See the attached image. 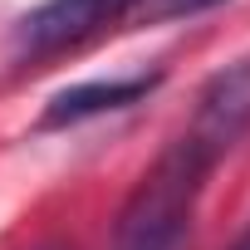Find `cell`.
I'll return each mask as SVG.
<instances>
[{
  "instance_id": "1",
  "label": "cell",
  "mask_w": 250,
  "mask_h": 250,
  "mask_svg": "<svg viewBox=\"0 0 250 250\" xmlns=\"http://www.w3.org/2000/svg\"><path fill=\"white\" fill-rule=\"evenodd\" d=\"M206 177H211V162L177 138L157 157V167L138 182L128 206L118 211L113 250H187L191 245V211H196Z\"/></svg>"
},
{
  "instance_id": "2",
  "label": "cell",
  "mask_w": 250,
  "mask_h": 250,
  "mask_svg": "<svg viewBox=\"0 0 250 250\" xmlns=\"http://www.w3.org/2000/svg\"><path fill=\"white\" fill-rule=\"evenodd\" d=\"M138 0H44L40 10H30L15 25V59H49L64 54L83 40H93L98 30H108L113 20H123Z\"/></svg>"
},
{
  "instance_id": "3",
  "label": "cell",
  "mask_w": 250,
  "mask_h": 250,
  "mask_svg": "<svg viewBox=\"0 0 250 250\" xmlns=\"http://www.w3.org/2000/svg\"><path fill=\"white\" fill-rule=\"evenodd\" d=\"M245 133H250V59L221 69L201 88L196 113H191V123L182 128V143L216 167Z\"/></svg>"
},
{
  "instance_id": "4",
  "label": "cell",
  "mask_w": 250,
  "mask_h": 250,
  "mask_svg": "<svg viewBox=\"0 0 250 250\" xmlns=\"http://www.w3.org/2000/svg\"><path fill=\"white\" fill-rule=\"evenodd\" d=\"M157 88V74L147 79H118V83H79V88H64L44 118H40V128H69V123H83L93 113H113V108H128L138 98H147Z\"/></svg>"
},
{
  "instance_id": "5",
  "label": "cell",
  "mask_w": 250,
  "mask_h": 250,
  "mask_svg": "<svg viewBox=\"0 0 250 250\" xmlns=\"http://www.w3.org/2000/svg\"><path fill=\"white\" fill-rule=\"evenodd\" d=\"M211 5H221V0H138V10L147 20H182V15H201Z\"/></svg>"
},
{
  "instance_id": "6",
  "label": "cell",
  "mask_w": 250,
  "mask_h": 250,
  "mask_svg": "<svg viewBox=\"0 0 250 250\" xmlns=\"http://www.w3.org/2000/svg\"><path fill=\"white\" fill-rule=\"evenodd\" d=\"M230 250H250V226H245V230H240V240H235V245H230Z\"/></svg>"
},
{
  "instance_id": "7",
  "label": "cell",
  "mask_w": 250,
  "mask_h": 250,
  "mask_svg": "<svg viewBox=\"0 0 250 250\" xmlns=\"http://www.w3.org/2000/svg\"><path fill=\"white\" fill-rule=\"evenodd\" d=\"M44 250H54V245H44Z\"/></svg>"
}]
</instances>
